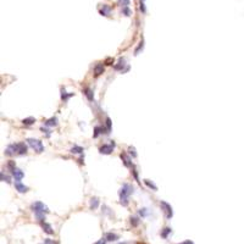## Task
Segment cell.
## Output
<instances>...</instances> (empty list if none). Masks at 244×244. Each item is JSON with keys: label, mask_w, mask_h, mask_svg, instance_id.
Returning <instances> with one entry per match:
<instances>
[{"label": "cell", "mask_w": 244, "mask_h": 244, "mask_svg": "<svg viewBox=\"0 0 244 244\" xmlns=\"http://www.w3.org/2000/svg\"><path fill=\"white\" fill-rule=\"evenodd\" d=\"M5 154L6 155H14V154L24 155V154H27V145H26L24 143L10 144L6 148V150H5Z\"/></svg>", "instance_id": "cell-1"}, {"label": "cell", "mask_w": 244, "mask_h": 244, "mask_svg": "<svg viewBox=\"0 0 244 244\" xmlns=\"http://www.w3.org/2000/svg\"><path fill=\"white\" fill-rule=\"evenodd\" d=\"M32 210L34 211L35 216H37V219L40 222H43L45 220V214H48V212H49L46 205H44L41 201H35V203H33L32 204Z\"/></svg>", "instance_id": "cell-2"}, {"label": "cell", "mask_w": 244, "mask_h": 244, "mask_svg": "<svg viewBox=\"0 0 244 244\" xmlns=\"http://www.w3.org/2000/svg\"><path fill=\"white\" fill-rule=\"evenodd\" d=\"M133 193V187L128 183H124L122 186V188L118 192V195H120V203L123 206L128 205V196Z\"/></svg>", "instance_id": "cell-3"}, {"label": "cell", "mask_w": 244, "mask_h": 244, "mask_svg": "<svg viewBox=\"0 0 244 244\" xmlns=\"http://www.w3.org/2000/svg\"><path fill=\"white\" fill-rule=\"evenodd\" d=\"M28 144L31 145V148H33L37 153H43L44 152V145L39 139H33V138H28L27 139Z\"/></svg>", "instance_id": "cell-4"}, {"label": "cell", "mask_w": 244, "mask_h": 244, "mask_svg": "<svg viewBox=\"0 0 244 244\" xmlns=\"http://www.w3.org/2000/svg\"><path fill=\"white\" fill-rule=\"evenodd\" d=\"M160 206H161V210L164 211L166 219L171 220V217L173 216V211H172V207H171V205L169 203H166V201H160Z\"/></svg>", "instance_id": "cell-5"}, {"label": "cell", "mask_w": 244, "mask_h": 244, "mask_svg": "<svg viewBox=\"0 0 244 244\" xmlns=\"http://www.w3.org/2000/svg\"><path fill=\"white\" fill-rule=\"evenodd\" d=\"M114 147H115V143H111V144H104L103 147H100V149H99V152L101 153V154H111V152L114 150Z\"/></svg>", "instance_id": "cell-6"}, {"label": "cell", "mask_w": 244, "mask_h": 244, "mask_svg": "<svg viewBox=\"0 0 244 244\" xmlns=\"http://www.w3.org/2000/svg\"><path fill=\"white\" fill-rule=\"evenodd\" d=\"M12 175H14L15 181H16V182H20V181L24 177V173L21 170H18V169H14L12 170Z\"/></svg>", "instance_id": "cell-7"}, {"label": "cell", "mask_w": 244, "mask_h": 244, "mask_svg": "<svg viewBox=\"0 0 244 244\" xmlns=\"http://www.w3.org/2000/svg\"><path fill=\"white\" fill-rule=\"evenodd\" d=\"M41 227H43V230H44L45 233H48V234H54V230L51 228V226L48 224V222L43 221V222H41Z\"/></svg>", "instance_id": "cell-8"}, {"label": "cell", "mask_w": 244, "mask_h": 244, "mask_svg": "<svg viewBox=\"0 0 244 244\" xmlns=\"http://www.w3.org/2000/svg\"><path fill=\"white\" fill-rule=\"evenodd\" d=\"M118 234H116V233H112V232H109V233H106L105 234V239L107 241V242H115V241H117L118 239Z\"/></svg>", "instance_id": "cell-9"}, {"label": "cell", "mask_w": 244, "mask_h": 244, "mask_svg": "<svg viewBox=\"0 0 244 244\" xmlns=\"http://www.w3.org/2000/svg\"><path fill=\"white\" fill-rule=\"evenodd\" d=\"M15 188H16L20 193H26V192L28 190V187L22 184L21 182H15Z\"/></svg>", "instance_id": "cell-10"}, {"label": "cell", "mask_w": 244, "mask_h": 244, "mask_svg": "<svg viewBox=\"0 0 244 244\" xmlns=\"http://www.w3.org/2000/svg\"><path fill=\"white\" fill-rule=\"evenodd\" d=\"M121 159L123 160V164L127 166V167H131L132 166V162H131V159H129L126 154H121Z\"/></svg>", "instance_id": "cell-11"}, {"label": "cell", "mask_w": 244, "mask_h": 244, "mask_svg": "<svg viewBox=\"0 0 244 244\" xmlns=\"http://www.w3.org/2000/svg\"><path fill=\"white\" fill-rule=\"evenodd\" d=\"M110 11H111V7L110 6H107V5H103V9L100 10V14L103 15V16H109Z\"/></svg>", "instance_id": "cell-12"}, {"label": "cell", "mask_w": 244, "mask_h": 244, "mask_svg": "<svg viewBox=\"0 0 244 244\" xmlns=\"http://www.w3.org/2000/svg\"><path fill=\"white\" fill-rule=\"evenodd\" d=\"M104 72V67H103V65L101 64H98L95 67H94V75L95 76H99V75H101Z\"/></svg>", "instance_id": "cell-13"}, {"label": "cell", "mask_w": 244, "mask_h": 244, "mask_svg": "<svg viewBox=\"0 0 244 244\" xmlns=\"http://www.w3.org/2000/svg\"><path fill=\"white\" fill-rule=\"evenodd\" d=\"M123 66H124V59H120V60H118V62H117V65L114 66V69L117 70V71H122Z\"/></svg>", "instance_id": "cell-14"}, {"label": "cell", "mask_w": 244, "mask_h": 244, "mask_svg": "<svg viewBox=\"0 0 244 244\" xmlns=\"http://www.w3.org/2000/svg\"><path fill=\"white\" fill-rule=\"evenodd\" d=\"M84 150H83L82 147H78V145H75V147H72L71 148V153H73V154H82Z\"/></svg>", "instance_id": "cell-15"}, {"label": "cell", "mask_w": 244, "mask_h": 244, "mask_svg": "<svg viewBox=\"0 0 244 244\" xmlns=\"http://www.w3.org/2000/svg\"><path fill=\"white\" fill-rule=\"evenodd\" d=\"M56 124H58V120H56L55 117H51V118H49V120L45 122V126H49V127L56 126Z\"/></svg>", "instance_id": "cell-16"}, {"label": "cell", "mask_w": 244, "mask_h": 244, "mask_svg": "<svg viewBox=\"0 0 244 244\" xmlns=\"http://www.w3.org/2000/svg\"><path fill=\"white\" fill-rule=\"evenodd\" d=\"M99 205V199L98 198H92L90 199V209H97Z\"/></svg>", "instance_id": "cell-17"}, {"label": "cell", "mask_w": 244, "mask_h": 244, "mask_svg": "<svg viewBox=\"0 0 244 244\" xmlns=\"http://www.w3.org/2000/svg\"><path fill=\"white\" fill-rule=\"evenodd\" d=\"M144 183H145V184H147V186L149 187V188H152L153 190H158V187H156V186H155V184H154L153 182H150V181H149V179H144Z\"/></svg>", "instance_id": "cell-18"}, {"label": "cell", "mask_w": 244, "mask_h": 244, "mask_svg": "<svg viewBox=\"0 0 244 244\" xmlns=\"http://www.w3.org/2000/svg\"><path fill=\"white\" fill-rule=\"evenodd\" d=\"M34 122H35V118H33V117L24 118V120L22 121V123H23V124H27V126H29V124H32V123H34Z\"/></svg>", "instance_id": "cell-19"}, {"label": "cell", "mask_w": 244, "mask_h": 244, "mask_svg": "<svg viewBox=\"0 0 244 244\" xmlns=\"http://www.w3.org/2000/svg\"><path fill=\"white\" fill-rule=\"evenodd\" d=\"M169 233H171V228H170V227H166V228H164V231L161 232V237H162V238H167Z\"/></svg>", "instance_id": "cell-20"}, {"label": "cell", "mask_w": 244, "mask_h": 244, "mask_svg": "<svg viewBox=\"0 0 244 244\" xmlns=\"http://www.w3.org/2000/svg\"><path fill=\"white\" fill-rule=\"evenodd\" d=\"M1 181H3V182H6V183L11 182V181H10V177H9V176H5L4 172H1Z\"/></svg>", "instance_id": "cell-21"}, {"label": "cell", "mask_w": 244, "mask_h": 244, "mask_svg": "<svg viewBox=\"0 0 244 244\" xmlns=\"http://www.w3.org/2000/svg\"><path fill=\"white\" fill-rule=\"evenodd\" d=\"M84 92H86L84 94L88 97V99H89V100H93V94H92V90H90V89H86Z\"/></svg>", "instance_id": "cell-22"}, {"label": "cell", "mask_w": 244, "mask_h": 244, "mask_svg": "<svg viewBox=\"0 0 244 244\" xmlns=\"http://www.w3.org/2000/svg\"><path fill=\"white\" fill-rule=\"evenodd\" d=\"M131 224H132L133 226H137V225L139 224V220L137 219V217H132V219H131Z\"/></svg>", "instance_id": "cell-23"}, {"label": "cell", "mask_w": 244, "mask_h": 244, "mask_svg": "<svg viewBox=\"0 0 244 244\" xmlns=\"http://www.w3.org/2000/svg\"><path fill=\"white\" fill-rule=\"evenodd\" d=\"M128 152H129V154H131L133 158H136V156H137V153H136V150H134V148H132V147H131V148L128 149Z\"/></svg>", "instance_id": "cell-24"}, {"label": "cell", "mask_w": 244, "mask_h": 244, "mask_svg": "<svg viewBox=\"0 0 244 244\" xmlns=\"http://www.w3.org/2000/svg\"><path fill=\"white\" fill-rule=\"evenodd\" d=\"M106 127H107V132H110V129H111V121H110V118L106 117Z\"/></svg>", "instance_id": "cell-25"}, {"label": "cell", "mask_w": 244, "mask_h": 244, "mask_svg": "<svg viewBox=\"0 0 244 244\" xmlns=\"http://www.w3.org/2000/svg\"><path fill=\"white\" fill-rule=\"evenodd\" d=\"M122 12L126 15V16H129V15H131V11H129L128 7H123V9H122Z\"/></svg>", "instance_id": "cell-26"}, {"label": "cell", "mask_w": 244, "mask_h": 244, "mask_svg": "<svg viewBox=\"0 0 244 244\" xmlns=\"http://www.w3.org/2000/svg\"><path fill=\"white\" fill-rule=\"evenodd\" d=\"M120 1L122 3V6H123V7H128V5H129V0H120Z\"/></svg>", "instance_id": "cell-27"}, {"label": "cell", "mask_w": 244, "mask_h": 244, "mask_svg": "<svg viewBox=\"0 0 244 244\" xmlns=\"http://www.w3.org/2000/svg\"><path fill=\"white\" fill-rule=\"evenodd\" d=\"M147 214H148L147 209H141V210H139V215H141V216H147Z\"/></svg>", "instance_id": "cell-28"}, {"label": "cell", "mask_w": 244, "mask_h": 244, "mask_svg": "<svg viewBox=\"0 0 244 244\" xmlns=\"http://www.w3.org/2000/svg\"><path fill=\"white\" fill-rule=\"evenodd\" d=\"M100 129H101L100 127H95V129H94V131H95V132H94V137H95V138H97L98 136H99V133H100Z\"/></svg>", "instance_id": "cell-29"}, {"label": "cell", "mask_w": 244, "mask_h": 244, "mask_svg": "<svg viewBox=\"0 0 244 244\" xmlns=\"http://www.w3.org/2000/svg\"><path fill=\"white\" fill-rule=\"evenodd\" d=\"M106 242H107V241L105 239V238H101L100 241H98V242H97V243H94V244H106Z\"/></svg>", "instance_id": "cell-30"}, {"label": "cell", "mask_w": 244, "mask_h": 244, "mask_svg": "<svg viewBox=\"0 0 244 244\" xmlns=\"http://www.w3.org/2000/svg\"><path fill=\"white\" fill-rule=\"evenodd\" d=\"M44 243H45V244H56L55 242H53V241H50V239H45V241H44Z\"/></svg>", "instance_id": "cell-31"}, {"label": "cell", "mask_w": 244, "mask_h": 244, "mask_svg": "<svg viewBox=\"0 0 244 244\" xmlns=\"http://www.w3.org/2000/svg\"><path fill=\"white\" fill-rule=\"evenodd\" d=\"M141 10H142V12H145V7H144V1H141Z\"/></svg>", "instance_id": "cell-32"}, {"label": "cell", "mask_w": 244, "mask_h": 244, "mask_svg": "<svg viewBox=\"0 0 244 244\" xmlns=\"http://www.w3.org/2000/svg\"><path fill=\"white\" fill-rule=\"evenodd\" d=\"M179 244H194V243L192 242V241H184L183 243H179Z\"/></svg>", "instance_id": "cell-33"}, {"label": "cell", "mask_w": 244, "mask_h": 244, "mask_svg": "<svg viewBox=\"0 0 244 244\" xmlns=\"http://www.w3.org/2000/svg\"><path fill=\"white\" fill-rule=\"evenodd\" d=\"M118 244H127V243H118Z\"/></svg>", "instance_id": "cell-34"}, {"label": "cell", "mask_w": 244, "mask_h": 244, "mask_svg": "<svg viewBox=\"0 0 244 244\" xmlns=\"http://www.w3.org/2000/svg\"><path fill=\"white\" fill-rule=\"evenodd\" d=\"M142 1H144V0H142Z\"/></svg>", "instance_id": "cell-35"}, {"label": "cell", "mask_w": 244, "mask_h": 244, "mask_svg": "<svg viewBox=\"0 0 244 244\" xmlns=\"http://www.w3.org/2000/svg\"><path fill=\"white\" fill-rule=\"evenodd\" d=\"M43 244H45V243H43Z\"/></svg>", "instance_id": "cell-36"}]
</instances>
